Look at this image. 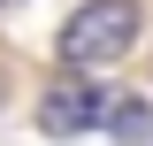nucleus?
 I'll list each match as a JSON object with an SVG mask.
<instances>
[{
	"label": "nucleus",
	"mask_w": 153,
	"mask_h": 146,
	"mask_svg": "<svg viewBox=\"0 0 153 146\" xmlns=\"http://www.w3.org/2000/svg\"><path fill=\"white\" fill-rule=\"evenodd\" d=\"M107 85H92V77H61V85L38 92V131L46 138H84V131L107 123Z\"/></svg>",
	"instance_id": "obj_2"
},
{
	"label": "nucleus",
	"mask_w": 153,
	"mask_h": 146,
	"mask_svg": "<svg viewBox=\"0 0 153 146\" xmlns=\"http://www.w3.org/2000/svg\"><path fill=\"white\" fill-rule=\"evenodd\" d=\"M107 131H115V146H146L153 138V100H115V108H107Z\"/></svg>",
	"instance_id": "obj_3"
},
{
	"label": "nucleus",
	"mask_w": 153,
	"mask_h": 146,
	"mask_svg": "<svg viewBox=\"0 0 153 146\" xmlns=\"http://www.w3.org/2000/svg\"><path fill=\"white\" fill-rule=\"evenodd\" d=\"M0 8H23V0H0Z\"/></svg>",
	"instance_id": "obj_4"
},
{
	"label": "nucleus",
	"mask_w": 153,
	"mask_h": 146,
	"mask_svg": "<svg viewBox=\"0 0 153 146\" xmlns=\"http://www.w3.org/2000/svg\"><path fill=\"white\" fill-rule=\"evenodd\" d=\"M138 46V0H84L69 23H61V62L69 69H100V62H123Z\"/></svg>",
	"instance_id": "obj_1"
}]
</instances>
